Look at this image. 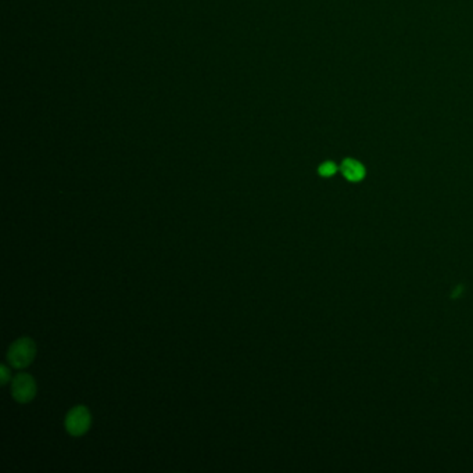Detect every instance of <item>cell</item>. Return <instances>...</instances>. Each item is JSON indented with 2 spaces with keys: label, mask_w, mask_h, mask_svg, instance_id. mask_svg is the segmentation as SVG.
Segmentation results:
<instances>
[{
  "label": "cell",
  "mask_w": 473,
  "mask_h": 473,
  "mask_svg": "<svg viewBox=\"0 0 473 473\" xmlns=\"http://www.w3.org/2000/svg\"><path fill=\"white\" fill-rule=\"evenodd\" d=\"M37 347L35 343L30 337H21L16 340L8 353V360L12 364V367L21 369L28 367L33 360L35 358Z\"/></svg>",
  "instance_id": "cell-1"
},
{
  "label": "cell",
  "mask_w": 473,
  "mask_h": 473,
  "mask_svg": "<svg viewBox=\"0 0 473 473\" xmlns=\"http://www.w3.org/2000/svg\"><path fill=\"white\" fill-rule=\"evenodd\" d=\"M91 422L92 418L88 408L84 405H78L67 414L66 429L73 436H82L91 427Z\"/></svg>",
  "instance_id": "cell-2"
},
{
  "label": "cell",
  "mask_w": 473,
  "mask_h": 473,
  "mask_svg": "<svg viewBox=\"0 0 473 473\" xmlns=\"http://www.w3.org/2000/svg\"><path fill=\"white\" fill-rule=\"evenodd\" d=\"M12 393H13V397L19 402L26 404V402L33 401L37 394V384H35L34 378L28 373H19L13 379Z\"/></svg>",
  "instance_id": "cell-3"
},
{
  "label": "cell",
  "mask_w": 473,
  "mask_h": 473,
  "mask_svg": "<svg viewBox=\"0 0 473 473\" xmlns=\"http://www.w3.org/2000/svg\"><path fill=\"white\" fill-rule=\"evenodd\" d=\"M342 174L344 175L346 179L351 180V182H360L365 178V168L364 165L354 160V158H346L343 163H342Z\"/></svg>",
  "instance_id": "cell-4"
},
{
  "label": "cell",
  "mask_w": 473,
  "mask_h": 473,
  "mask_svg": "<svg viewBox=\"0 0 473 473\" xmlns=\"http://www.w3.org/2000/svg\"><path fill=\"white\" fill-rule=\"evenodd\" d=\"M336 171H337V167H336V164L332 163V161H326V163H324V164L318 168L319 175H321V176H325V178L333 176V175L336 174Z\"/></svg>",
  "instance_id": "cell-5"
},
{
  "label": "cell",
  "mask_w": 473,
  "mask_h": 473,
  "mask_svg": "<svg viewBox=\"0 0 473 473\" xmlns=\"http://www.w3.org/2000/svg\"><path fill=\"white\" fill-rule=\"evenodd\" d=\"M9 379H10L9 369L5 365H2L0 367V382H2V384H6L9 382Z\"/></svg>",
  "instance_id": "cell-6"
}]
</instances>
